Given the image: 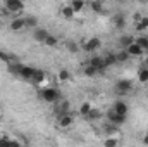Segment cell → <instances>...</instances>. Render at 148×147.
Returning <instances> with one entry per match:
<instances>
[{
  "mask_svg": "<svg viewBox=\"0 0 148 147\" xmlns=\"http://www.w3.org/2000/svg\"><path fill=\"white\" fill-rule=\"evenodd\" d=\"M40 97L45 101V102H50V104H55L57 101H60V92L53 87H47L40 92Z\"/></svg>",
  "mask_w": 148,
  "mask_h": 147,
  "instance_id": "cell-1",
  "label": "cell"
},
{
  "mask_svg": "<svg viewBox=\"0 0 148 147\" xmlns=\"http://www.w3.org/2000/svg\"><path fill=\"white\" fill-rule=\"evenodd\" d=\"M114 88H115V94H119V95H126V94H129V92L133 90V81H131V80H126V78L117 80Z\"/></svg>",
  "mask_w": 148,
  "mask_h": 147,
  "instance_id": "cell-2",
  "label": "cell"
},
{
  "mask_svg": "<svg viewBox=\"0 0 148 147\" xmlns=\"http://www.w3.org/2000/svg\"><path fill=\"white\" fill-rule=\"evenodd\" d=\"M100 47H102V40L98 37H91L90 40L84 42L83 50H84V52H95V50H98Z\"/></svg>",
  "mask_w": 148,
  "mask_h": 147,
  "instance_id": "cell-3",
  "label": "cell"
},
{
  "mask_svg": "<svg viewBox=\"0 0 148 147\" xmlns=\"http://www.w3.org/2000/svg\"><path fill=\"white\" fill-rule=\"evenodd\" d=\"M107 119H109V123L117 125V126H121V125H124V123H126V116H124V114L115 112L114 109H110L109 112H107Z\"/></svg>",
  "mask_w": 148,
  "mask_h": 147,
  "instance_id": "cell-4",
  "label": "cell"
},
{
  "mask_svg": "<svg viewBox=\"0 0 148 147\" xmlns=\"http://www.w3.org/2000/svg\"><path fill=\"white\" fill-rule=\"evenodd\" d=\"M88 64H91L98 73H103L105 69H107V66H105V61H103V55H93L90 61H88Z\"/></svg>",
  "mask_w": 148,
  "mask_h": 147,
  "instance_id": "cell-5",
  "label": "cell"
},
{
  "mask_svg": "<svg viewBox=\"0 0 148 147\" xmlns=\"http://www.w3.org/2000/svg\"><path fill=\"white\" fill-rule=\"evenodd\" d=\"M73 123H74V118H73L71 112H66V114L57 116V126L59 128H69Z\"/></svg>",
  "mask_w": 148,
  "mask_h": 147,
  "instance_id": "cell-6",
  "label": "cell"
},
{
  "mask_svg": "<svg viewBox=\"0 0 148 147\" xmlns=\"http://www.w3.org/2000/svg\"><path fill=\"white\" fill-rule=\"evenodd\" d=\"M5 9L9 12H21L24 9L23 0H5Z\"/></svg>",
  "mask_w": 148,
  "mask_h": 147,
  "instance_id": "cell-7",
  "label": "cell"
},
{
  "mask_svg": "<svg viewBox=\"0 0 148 147\" xmlns=\"http://www.w3.org/2000/svg\"><path fill=\"white\" fill-rule=\"evenodd\" d=\"M126 50H127V54H129L131 57H141V55L145 54V50L141 49V45H140V43H136V40H134V42H133Z\"/></svg>",
  "mask_w": 148,
  "mask_h": 147,
  "instance_id": "cell-8",
  "label": "cell"
},
{
  "mask_svg": "<svg viewBox=\"0 0 148 147\" xmlns=\"http://www.w3.org/2000/svg\"><path fill=\"white\" fill-rule=\"evenodd\" d=\"M35 69H36V68H33V66L23 64V68H21V71H19V78H23V80H26V81H31V78H33V74H35Z\"/></svg>",
  "mask_w": 148,
  "mask_h": 147,
  "instance_id": "cell-9",
  "label": "cell"
},
{
  "mask_svg": "<svg viewBox=\"0 0 148 147\" xmlns=\"http://www.w3.org/2000/svg\"><path fill=\"white\" fill-rule=\"evenodd\" d=\"M55 114L60 116V114H66V112H71V104L67 101H57L55 102Z\"/></svg>",
  "mask_w": 148,
  "mask_h": 147,
  "instance_id": "cell-10",
  "label": "cell"
},
{
  "mask_svg": "<svg viewBox=\"0 0 148 147\" xmlns=\"http://www.w3.org/2000/svg\"><path fill=\"white\" fill-rule=\"evenodd\" d=\"M112 109L115 111V112H119V114H124V116H127L129 106H127L124 101H115V102L112 104Z\"/></svg>",
  "mask_w": 148,
  "mask_h": 147,
  "instance_id": "cell-11",
  "label": "cell"
},
{
  "mask_svg": "<svg viewBox=\"0 0 148 147\" xmlns=\"http://www.w3.org/2000/svg\"><path fill=\"white\" fill-rule=\"evenodd\" d=\"M10 30L12 31H21V30H24L26 28V21H24V17H16V19H12L10 21Z\"/></svg>",
  "mask_w": 148,
  "mask_h": 147,
  "instance_id": "cell-12",
  "label": "cell"
},
{
  "mask_svg": "<svg viewBox=\"0 0 148 147\" xmlns=\"http://www.w3.org/2000/svg\"><path fill=\"white\" fill-rule=\"evenodd\" d=\"M112 23H114V26H115L117 30H122V28L126 26V16H124V14H115V16L112 17Z\"/></svg>",
  "mask_w": 148,
  "mask_h": 147,
  "instance_id": "cell-13",
  "label": "cell"
},
{
  "mask_svg": "<svg viewBox=\"0 0 148 147\" xmlns=\"http://www.w3.org/2000/svg\"><path fill=\"white\" fill-rule=\"evenodd\" d=\"M50 33L47 31V30H43V28H36L35 31H33V38L36 40V42H40V43H43L45 42V38L48 37Z\"/></svg>",
  "mask_w": 148,
  "mask_h": 147,
  "instance_id": "cell-14",
  "label": "cell"
},
{
  "mask_svg": "<svg viewBox=\"0 0 148 147\" xmlns=\"http://www.w3.org/2000/svg\"><path fill=\"white\" fill-rule=\"evenodd\" d=\"M7 66H9V71L14 74V76H19V71H21V68H23V64H21L19 61H12V62H9Z\"/></svg>",
  "mask_w": 148,
  "mask_h": 147,
  "instance_id": "cell-15",
  "label": "cell"
},
{
  "mask_svg": "<svg viewBox=\"0 0 148 147\" xmlns=\"http://www.w3.org/2000/svg\"><path fill=\"white\" fill-rule=\"evenodd\" d=\"M133 42H134V38L131 37V35H122V37L119 38V45H121V49H127Z\"/></svg>",
  "mask_w": 148,
  "mask_h": 147,
  "instance_id": "cell-16",
  "label": "cell"
},
{
  "mask_svg": "<svg viewBox=\"0 0 148 147\" xmlns=\"http://www.w3.org/2000/svg\"><path fill=\"white\" fill-rule=\"evenodd\" d=\"M129 54H127V50L126 49H122V50H119V52H115V59H117V64L119 62H126V61H129Z\"/></svg>",
  "mask_w": 148,
  "mask_h": 147,
  "instance_id": "cell-17",
  "label": "cell"
},
{
  "mask_svg": "<svg viewBox=\"0 0 148 147\" xmlns=\"http://www.w3.org/2000/svg\"><path fill=\"white\" fill-rule=\"evenodd\" d=\"M147 28H148V17L147 16L136 19V31H145Z\"/></svg>",
  "mask_w": 148,
  "mask_h": 147,
  "instance_id": "cell-18",
  "label": "cell"
},
{
  "mask_svg": "<svg viewBox=\"0 0 148 147\" xmlns=\"http://www.w3.org/2000/svg\"><path fill=\"white\" fill-rule=\"evenodd\" d=\"M60 14L66 17V19H71V17H74V9L71 7V5H64V7H60Z\"/></svg>",
  "mask_w": 148,
  "mask_h": 147,
  "instance_id": "cell-19",
  "label": "cell"
},
{
  "mask_svg": "<svg viewBox=\"0 0 148 147\" xmlns=\"http://www.w3.org/2000/svg\"><path fill=\"white\" fill-rule=\"evenodd\" d=\"M103 61H105V66L110 68V66H115L117 64V59H115V52H110L107 55H103Z\"/></svg>",
  "mask_w": 148,
  "mask_h": 147,
  "instance_id": "cell-20",
  "label": "cell"
},
{
  "mask_svg": "<svg viewBox=\"0 0 148 147\" xmlns=\"http://www.w3.org/2000/svg\"><path fill=\"white\" fill-rule=\"evenodd\" d=\"M138 80L141 83H147L148 81V66H141L140 71H138Z\"/></svg>",
  "mask_w": 148,
  "mask_h": 147,
  "instance_id": "cell-21",
  "label": "cell"
},
{
  "mask_svg": "<svg viewBox=\"0 0 148 147\" xmlns=\"http://www.w3.org/2000/svg\"><path fill=\"white\" fill-rule=\"evenodd\" d=\"M84 118H86V119H90V121H97V119H100V118H102V112H100L98 109H93V107H91V111H90Z\"/></svg>",
  "mask_w": 148,
  "mask_h": 147,
  "instance_id": "cell-22",
  "label": "cell"
},
{
  "mask_svg": "<svg viewBox=\"0 0 148 147\" xmlns=\"http://www.w3.org/2000/svg\"><path fill=\"white\" fill-rule=\"evenodd\" d=\"M43 80H45V73H43L41 69H35V74H33L31 81H33V83H41Z\"/></svg>",
  "mask_w": 148,
  "mask_h": 147,
  "instance_id": "cell-23",
  "label": "cell"
},
{
  "mask_svg": "<svg viewBox=\"0 0 148 147\" xmlns=\"http://www.w3.org/2000/svg\"><path fill=\"white\" fill-rule=\"evenodd\" d=\"M71 7L74 9V12H81L84 9V0H73L71 2Z\"/></svg>",
  "mask_w": 148,
  "mask_h": 147,
  "instance_id": "cell-24",
  "label": "cell"
},
{
  "mask_svg": "<svg viewBox=\"0 0 148 147\" xmlns=\"http://www.w3.org/2000/svg\"><path fill=\"white\" fill-rule=\"evenodd\" d=\"M57 43H59V38L53 37V35H48L45 38V42H43V45H47V47H55Z\"/></svg>",
  "mask_w": 148,
  "mask_h": 147,
  "instance_id": "cell-25",
  "label": "cell"
},
{
  "mask_svg": "<svg viewBox=\"0 0 148 147\" xmlns=\"http://www.w3.org/2000/svg\"><path fill=\"white\" fill-rule=\"evenodd\" d=\"M136 43H140V45H141V49L147 52V50H148V35H141V37H138V38H136Z\"/></svg>",
  "mask_w": 148,
  "mask_h": 147,
  "instance_id": "cell-26",
  "label": "cell"
},
{
  "mask_svg": "<svg viewBox=\"0 0 148 147\" xmlns=\"http://www.w3.org/2000/svg\"><path fill=\"white\" fill-rule=\"evenodd\" d=\"M90 7H91V10H93V12H97V14H100V12L103 10V7H102V2H100V0H93V2L90 3Z\"/></svg>",
  "mask_w": 148,
  "mask_h": 147,
  "instance_id": "cell-27",
  "label": "cell"
},
{
  "mask_svg": "<svg viewBox=\"0 0 148 147\" xmlns=\"http://www.w3.org/2000/svg\"><path fill=\"white\" fill-rule=\"evenodd\" d=\"M90 111H91V104H90V102H83V104L79 106V114H81L83 118H84Z\"/></svg>",
  "mask_w": 148,
  "mask_h": 147,
  "instance_id": "cell-28",
  "label": "cell"
},
{
  "mask_svg": "<svg viewBox=\"0 0 148 147\" xmlns=\"http://www.w3.org/2000/svg\"><path fill=\"white\" fill-rule=\"evenodd\" d=\"M0 61H2V62H5V64H9V62H12V61H14V57H10L7 52H3V50L0 49Z\"/></svg>",
  "mask_w": 148,
  "mask_h": 147,
  "instance_id": "cell-29",
  "label": "cell"
},
{
  "mask_svg": "<svg viewBox=\"0 0 148 147\" xmlns=\"http://www.w3.org/2000/svg\"><path fill=\"white\" fill-rule=\"evenodd\" d=\"M59 80H60V81H69V80H71V73H69L67 69H60V71H59Z\"/></svg>",
  "mask_w": 148,
  "mask_h": 147,
  "instance_id": "cell-30",
  "label": "cell"
},
{
  "mask_svg": "<svg viewBox=\"0 0 148 147\" xmlns=\"http://www.w3.org/2000/svg\"><path fill=\"white\" fill-rule=\"evenodd\" d=\"M84 74L91 78V76H95V74H98V71H97V69H95V68H93L91 64H86V66H84Z\"/></svg>",
  "mask_w": 148,
  "mask_h": 147,
  "instance_id": "cell-31",
  "label": "cell"
},
{
  "mask_svg": "<svg viewBox=\"0 0 148 147\" xmlns=\"http://www.w3.org/2000/svg\"><path fill=\"white\" fill-rule=\"evenodd\" d=\"M66 49H67V52L74 54V52H77V43H74V42H67V43H66Z\"/></svg>",
  "mask_w": 148,
  "mask_h": 147,
  "instance_id": "cell-32",
  "label": "cell"
},
{
  "mask_svg": "<svg viewBox=\"0 0 148 147\" xmlns=\"http://www.w3.org/2000/svg\"><path fill=\"white\" fill-rule=\"evenodd\" d=\"M24 21H26V28H33V26H36V23H38L36 17H26Z\"/></svg>",
  "mask_w": 148,
  "mask_h": 147,
  "instance_id": "cell-33",
  "label": "cell"
},
{
  "mask_svg": "<svg viewBox=\"0 0 148 147\" xmlns=\"http://www.w3.org/2000/svg\"><path fill=\"white\" fill-rule=\"evenodd\" d=\"M117 144H119L117 139H107V140L103 142V146H107V147H114V146H117Z\"/></svg>",
  "mask_w": 148,
  "mask_h": 147,
  "instance_id": "cell-34",
  "label": "cell"
},
{
  "mask_svg": "<svg viewBox=\"0 0 148 147\" xmlns=\"http://www.w3.org/2000/svg\"><path fill=\"white\" fill-rule=\"evenodd\" d=\"M12 142H14V140H10L7 135H2V137H0V146H5V144H12Z\"/></svg>",
  "mask_w": 148,
  "mask_h": 147,
  "instance_id": "cell-35",
  "label": "cell"
},
{
  "mask_svg": "<svg viewBox=\"0 0 148 147\" xmlns=\"http://www.w3.org/2000/svg\"><path fill=\"white\" fill-rule=\"evenodd\" d=\"M143 144H148V135H145V139H143Z\"/></svg>",
  "mask_w": 148,
  "mask_h": 147,
  "instance_id": "cell-36",
  "label": "cell"
},
{
  "mask_svg": "<svg viewBox=\"0 0 148 147\" xmlns=\"http://www.w3.org/2000/svg\"><path fill=\"white\" fill-rule=\"evenodd\" d=\"M140 3H148V0H138Z\"/></svg>",
  "mask_w": 148,
  "mask_h": 147,
  "instance_id": "cell-37",
  "label": "cell"
},
{
  "mask_svg": "<svg viewBox=\"0 0 148 147\" xmlns=\"http://www.w3.org/2000/svg\"><path fill=\"white\" fill-rule=\"evenodd\" d=\"M143 66H148V59L145 61V62H143Z\"/></svg>",
  "mask_w": 148,
  "mask_h": 147,
  "instance_id": "cell-38",
  "label": "cell"
},
{
  "mask_svg": "<svg viewBox=\"0 0 148 147\" xmlns=\"http://www.w3.org/2000/svg\"><path fill=\"white\" fill-rule=\"evenodd\" d=\"M121 2H124V0H121Z\"/></svg>",
  "mask_w": 148,
  "mask_h": 147,
  "instance_id": "cell-39",
  "label": "cell"
}]
</instances>
